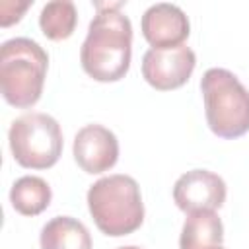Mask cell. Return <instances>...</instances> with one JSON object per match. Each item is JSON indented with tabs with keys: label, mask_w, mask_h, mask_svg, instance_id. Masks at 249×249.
<instances>
[{
	"label": "cell",
	"mask_w": 249,
	"mask_h": 249,
	"mask_svg": "<svg viewBox=\"0 0 249 249\" xmlns=\"http://www.w3.org/2000/svg\"><path fill=\"white\" fill-rule=\"evenodd\" d=\"M208 249H224L222 245H216V247H208Z\"/></svg>",
	"instance_id": "9a60e30c"
},
{
	"label": "cell",
	"mask_w": 249,
	"mask_h": 249,
	"mask_svg": "<svg viewBox=\"0 0 249 249\" xmlns=\"http://www.w3.org/2000/svg\"><path fill=\"white\" fill-rule=\"evenodd\" d=\"M41 249H91L88 228L72 216H54L41 230Z\"/></svg>",
	"instance_id": "8fae6325"
},
{
	"label": "cell",
	"mask_w": 249,
	"mask_h": 249,
	"mask_svg": "<svg viewBox=\"0 0 249 249\" xmlns=\"http://www.w3.org/2000/svg\"><path fill=\"white\" fill-rule=\"evenodd\" d=\"M173 200L185 214L198 210H218L226 200V183L214 171L191 169L175 181Z\"/></svg>",
	"instance_id": "52a82bcc"
},
{
	"label": "cell",
	"mask_w": 249,
	"mask_h": 249,
	"mask_svg": "<svg viewBox=\"0 0 249 249\" xmlns=\"http://www.w3.org/2000/svg\"><path fill=\"white\" fill-rule=\"evenodd\" d=\"M53 193L45 179L37 175L19 177L10 189V202L16 212L23 216H37L51 204Z\"/></svg>",
	"instance_id": "7c38bea8"
},
{
	"label": "cell",
	"mask_w": 249,
	"mask_h": 249,
	"mask_svg": "<svg viewBox=\"0 0 249 249\" xmlns=\"http://www.w3.org/2000/svg\"><path fill=\"white\" fill-rule=\"evenodd\" d=\"M72 152L86 173H103L119 160V140L103 124H86L76 132Z\"/></svg>",
	"instance_id": "ba28073f"
},
{
	"label": "cell",
	"mask_w": 249,
	"mask_h": 249,
	"mask_svg": "<svg viewBox=\"0 0 249 249\" xmlns=\"http://www.w3.org/2000/svg\"><path fill=\"white\" fill-rule=\"evenodd\" d=\"M204 113L210 130L220 138L249 132V89L226 68H208L200 80Z\"/></svg>",
	"instance_id": "277c9868"
},
{
	"label": "cell",
	"mask_w": 249,
	"mask_h": 249,
	"mask_svg": "<svg viewBox=\"0 0 249 249\" xmlns=\"http://www.w3.org/2000/svg\"><path fill=\"white\" fill-rule=\"evenodd\" d=\"M47 66L49 54L39 43L27 37L4 41L0 47L2 97L18 109L33 107L43 93Z\"/></svg>",
	"instance_id": "3957f363"
},
{
	"label": "cell",
	"mask_w": 249,
	"mask_h": 249,
	"mask_svg": "<svg viewBox=\"0 0 249 249\" xmlns=\"http://www.w3.org/2000/svg\"><path fill=\"white\" fill-rule=\"evenodd\" d=\"M123 4H95L97 14L89 21L88 35L80 49L84 72L97 82L124 78L132 56V25L119 12Z\"/></svg>",
	"instance_id": "6da1fadb"
},
{
	"label": "cell",
	"mask_w": 249,
	"mask_h": 249,
	"mask_svg": "<svg viewBox=\"0 0 249 249\" xmlns=\"http://www.w3.org/2000/svg\"><path fill=\"white\" fill-rule=\"evenodd\" d=\"M144 39L152 45V49H173L183 45L189 37L191 25L185 12L167 2H160L150 6L140 21Z\"/></svg>",
	"instance_id": "9c48e42d"
},
{
	"label": "cell",
	"mask_w": 249,
	"mask_h": 249,
	"mask_svg": "<svg viewBox=\"0 0 249 249\" xmlns=\"http://www.w3.org/2000/svg\"><path fill=\"white\" fill-rule=\"evenodd\" d=\"M78 23V12L70 0H53L43 6L39 14V27L51 41L68 39Z\"/></svg>",
	"instance_id": "4fadbf2b"
},
{
	"label": "cell",
	"mask_w": 249,
	"mask_h": 249,
	"mask_svg": "<svg viewBox=\"0 0 249 249\" xmlns=\"http://www.w3.org/2000/svg\"><path fill=\"white\" fill-rule=\"evenodd\" d=\"M117 249H142V247H136V245H124V247H117Z\"/></svg>",
	"instance_id": "5bb4252c"
},
{
	"label": "cell",
	"mask_w": 249,
	"mask_h": 249,
	"mask_svg": "<svg viewBox=\"0 0 249 249\" xmlns=\"http://www.w3.org/2000/svg\"><path fill=\"white\" fill-rule=\"evenodd\" d=\"M224 224L216 210H198L187 214L181 230L179 249H208L222 245Z\"/></svg>",
	"instance_id": "30bf717a"
},
{
	"label": "cell",
	"mask_w": 249,
	"mask_h": 249,
	"mask_svg": "<svg viewBox=\"0 0 249 249\" xmlns=\"http://www.w3.org/2000/svg\"><path fill=\"white\" fill-rule=\"evenodd\" d=\"M89 214L105 235L121 237L136 231L144 222V202L136 179L115 173L101 177L88 191Z\"/></svg>",
	"instance_id": "7a4b0ae2"
},
{
	"label": "cell",
	"mask_w": 249,
	"mask_h": 249,
	"mask_svg": "<svg viewBox=\"0 0 249 249\" xmlns=\"http://www.w3.org/2000/svg\"><path fill=\"white\" fill-rule=\"evenodd\" d=\"M195 64V51L187 45L173 49H148L142 56V76L152 88L169 91L181 88L191 78Z\"/></svg>",
	"instance_id": "8992f818"
},
{
	"label": "cell",
	"mask_w": 249,
	"mask_h": 249,
	"mask_svg": "<svg viewBox=\"0 0 249 249\" xmlns=\"http://www.w3.org/2000/svg\"><path fill=\"white\" fill-rule=\"evenodd\" d=\"M14 160L27 169L53 167L62 154V130L47 113H25L18 117L8 132Z\"/></svg>",
	"instance_id": "5b68a950"
}]
</instances>
